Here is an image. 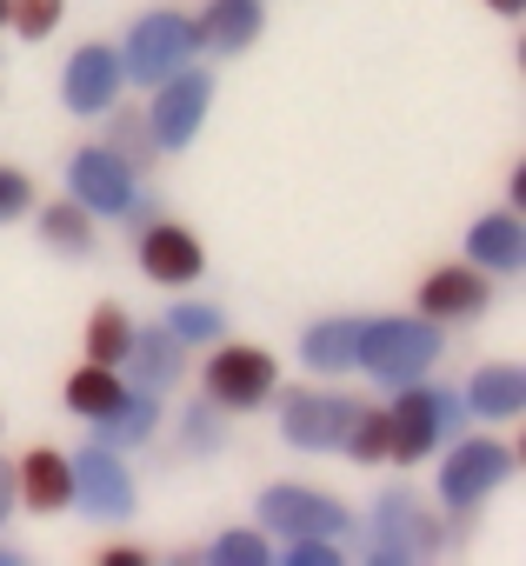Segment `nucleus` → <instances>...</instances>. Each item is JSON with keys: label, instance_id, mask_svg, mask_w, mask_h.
<instances>
[{"label": "nucleus", "instance_id": "nucleus-1", "mask_svg": "<svg viewBox=\"0 0 526 566\" xmlns=\"http://www.w3.org/2000/svg\"><path fill=\"white\" fill-rule=\"evenodd\" d=\"M440 354H446V334L427 314L420 321H360V334H354V374H374L380 387L427 380Z\"/></svg>", "mask_w": 526, "mask_h": 566}, {"label": "nucleus", "instance_id": "nucleus-2", "mask_svg": "<svg viewBox=\"0 0 526 566\" xmlns=\"http://www.w3.org/2000/svg\"><path fill=\"white\" fill-rule=\"evenodd\" d=\"M460 427H466V400L460 394H446L433 380H407V387H393V407H387V460L420 467Z\"/></svg>", "mask_w": 526, "mask_h": 566}, {"label": "nucleus", "instance_id": "nucleus-3", "mask_svg": "<svg viewBox=\"0 0 526 566\" xmlns=\"http://www.w3.org/2000/svg\"><path fill=\"white\" fill-rule=\"evenodd\" d=\"M187 61H200V34H193V14L180 8H154L134 21L127 48H120V74L134 87H160L167 74H180Z\"/></svg>", "mask_w": 526, "mask_h": 566}, {"label": "nucleus", "instance_id": "nucleus-4", "mask_svg": "<svg viewBox=\"0 0 526 566\" xmlns=\"http://www.w3.org/2000/svg\"><path fill=\"white\" fill-rule=\"evenodd\" d=\"M200 387L220 413H253V407H267L274 387H281V367L267 347H253V340H213L207 367H200Z\"/></svg>", "mask_w": 526, "mask_h": 566}, {"label": "nucleus", "instance_id": "nucleus-5", "mask_svg": "<svg viewBox=\"0 0 526 566\" xmlns=\"http://www.w3.org/2000/svg\"><path fill=\"white\" fill-rule=\"evenodd\" d=\"M506 480H513V447L493 440V433H466V440L440 460V506H446L453 520H466V513H480Z\"/></svg>", "mask_w": 526, "mask_h": 566}, {"label": "nucleus", "instance_id": "nucleus-6", "mask_svg": "<svg viewBox=\"0 0 526 566\" xmlns=\"http://www.w3.org/2000/svg\"><path fill=\"white\" fill-rule=\"evenodd\" d=\"M446 546V520H433L407 486H387L374 506V533H367V559L400 566V559H427Z\"/></svg>", "mask_w": 526, "mask_h": 566}, {"label": "nucleus", "instance_id": "nucleus-7", "mask_svg": "<svg viewBox=\"0 0 526 566\" xmlns=\"http://www.w3.org/2000/svg\"><path fill=\"white\" fill-rule=\"evenodd\" d=\"M147 94H154V107H147V140H154L160 154L193 147V134H200V120H207V107H213V74H200V67L187 61L180 74H167V81L147 87Z\"/></svg>", "mask_w": 526, "mask_h": 566}, {"label": "nucleus", "instance_id": "nucleus-8", "mask_svg": "<svg viewBox=\"0 0 526 566\" xmlns=\"http://www.w3.org/2000/svg\"><path fill=\"white\" fill-rule=\"evenodd\" d=\"M354 413H360V400L340 394V387H294V394H281V433L301 453H340Z\"/></svg>", "mask_w": 526, "mask_h": 566}, {"label": "nucleus", "instance_id": "nucleus-9", "mask_svg": "<svg viewBox=\"0 0 526 566\" xmlns=\"http://www.w3.org/2000/svg\"><path fill=\"white\" fill-rule=\"evenodd\" d=\"M260 526L281 533V539H301V533L340 539V533H354V513H347V500H334V493H320V486L281 480V486L260 493Z\"/></svg>", "mask_w": 526, "mask_h": 566}, {"label": "nucleus", "instance_id": "nucleus-10", "mask_svg": "<svg viewBox=\"0 0 526 566\" xmlns=\"http://www.w3.org/2000/svg\"><path fill=\"white\" fill-rule=\"evenodd\" d=\"M134 193H140L134 160H127V154H114L107 140H94V147H81V154L67 160V200H81L94 220H101V213H107V220H127Z\"/></svg>", "mask_w": 526, "mask_h": 566}, {"label": "nucleus", "instance_id": "nucleus-11", "mask_svg": "<svg viewBox=\"0 0 526 566\" xmlns=\"http://www.w3.org/2000/svg\"><path fill=\"white\" fill-rule=\"evenodd\" d=\"M67 467H74V506H87L94 520H107V526H120V520H134V506H140V493H134V473H127V460L114 453V447H81V453H67Z\"/></svg>", "mask_w": 526, "mask_h": 566}, {"label": "nucleus", "instance_id": "nucleus-12", "mask_svg": "<svg viewBox=\"0 0 526 566\" xmlns=\"http://www.w3.org/2000/svg\"><path fill=\"white\" fill-rule=\"evenodd\" d=\"M140 273L154 280V287H193V280L207 273V247L200 233L173 227V220H140Z\"/></svg>", "mask_w": 526, "mask_h": 566}, {"label": "nucleus", "instance_id": "nucleus-13", "mask_svg": "<svg viewBox=\"0 0 526 566\" xmlns=\"http://www.w3.org/2000/svg\"><path fill=\"white\" fill-rule=\"evenodd\" d=\"M127 74H120V48L107 41H87L81 54H67V74H61V101L81 114V120H101L114 101H120Z\"/></svg>", "mask_w": 526, "mask_h": 566}, {"label": "nucleus", "instance_id": "nucleus-14", "mask_svg": "<svg viewBox=\"0 0 526 566\" xmlns=\"http://www.w3.org/2000/svg\"><path fill=\"white\" fill-rule=\"evenodd\" d=\"M493 307V273H480L473 260L466 266H440V273H427L420 280V314L427 321H480Z\"/></svg>", "mask_w": 526, "mask_h": 566}, {"label": "nucleus", "instance_id": "nucleus-15", "mask_svg": "<svg viewBox=\"0 0 526 566\" xmlns=\"http://www.w3.org/2000/svg\"><path fill=\"white\" fill-rule=\"evenodd\" d=\"M14 500L28 513H67L74 506V467H67V453H54V447L21 453L14 460Z\"/></svg>", "mask_w": 526, "mask_h": 566}, {"label": "nucleus", "instance_id": "nucleus-16", "mask_svg": "<svg viewBox=\"0 0 526 566\" xmlns=\"http://www.w3.org/2000/svg\"><path fill=\"white\" fill-rule=\"evenodd\" d=\"M267 28V8L260 0H207L193 34H200V54H246Z\"/></svg>", "mask_w": 526, "mask_h": 566}, {"label": "nucleus", "instance_id": "nucleus-17", "mask_svg": "<svg viewBox=\"0 0 526 566\" xmlns=\"http://www.w3.org/2000/svg\"><path fill=\"white\" fill-rule=\"evenodd\" d=\"M120 374H134V387H147V394H167V387H180V374H187V347H180L167 327H134Z\"/></svg>", "mask_w": 526, "mask_h": 566}, {"label": "nucleus", "instance_id": "nucleus-18", "mask_svg": "<svg viewBox=\"0 0 526 566\" xmlns=\"http://www.w3.org/2000/svg\"><path fill=\"white\" fill-rule=\"evenodd\" d=\"M466 260L480 273H519L526 266V227H519V213H480L466 227Z\"/></svg>", "mask_w": 526, "mask_h": 566}, {"label": "nucleus", "instance_id": "nucleus-19", "mask_svg": "<svg viewBox=\"0 0 526 566\" xmlns=\"http://www.w3.org/2000/svg\"><path fill=\"white\" fill-rule=\"evenodd\" d=\"M519 407H526V374L519 367H480L466 380V413L473 420L506 427V420H519Z\"/></svg>", "mask_w": 526, "mask_h": 566}, {"label": "nucleus", "instance_id": "nucleus-20", "mask_svg": "<svg viewBox=\"0 0 526 566\" xmlns=\"http://www.w3.org/2000/svg\"><path fill=\"white\" fill-rule=\"evenodd\" d=\"M154 427H160V394L127 387V394H120V407L94 420V440H101V447H114V453H127V447H140Z\"/></svg>", "mask_w": 526, "mask_h": 566}, {"label": "nucleus", "instance_id": "nucleus-21", "mask_svg": "<svg viewBox=\"0 0 526 566\" xmlns=\"http://www.w3.org/2000/svg\"><path fill=\"white\" fill-rule=\"evenodd\" d=\"M34 227H41V240H48L54 253H74V260H87V253H94V213H87L81 200L34 207Z\"/></svg>", "mask_w": 526, "mask_h": 566}, {"label": "nucleus", "instance_id": "nucleus-22", "mask_svg": "<svg viewBox=\"0 0 526 566\" xmlns=\"http://www.w3.org/2000/svg\"><path fill=\"white\" fill-rule=\"evenodd\" d=\"M120 394H127V374H120V367L87 360V367L67 380V413H81V420L94 427L101 413H114V407H120Z\"/></svg>", "mask_w": 526, "mask_h": 566}, {"label": "nucleus", "instance_id": "nucleus-23", "mask_svg": "<svg viewBox=\"0 0 526 566\" xmlns=\"http://www.w3.org/2000/svg\"><path fill=\"white\" fill-rule=\"evenodd\" d=\"M354 334H360V321H320V327H307L301 334L307 374H354Z\"/></svg>", "mask_w": 526, "mask_h": 566}, {"label": "nucleus", "instance_id": "nucleus-24", "mask_svg": "<svg viewBox=\"0 0 526 566\" xmlns=\"http://www.w3.org/2000/svg\"><path fill=\"white\" fill-rule=\"evenodd\" d=\"M127 340H134V314L114 307V301H101V307L87 314V360L120 367V360H127Z\"/></svg>", "mask_w": 526, "mask_h": 566}, {"label": "nucleus", "instance_id": "nucleus-25", "mask_svg": "<svg viewBox=\"0 0 526 566\" xmlns=\"http://www.w3.org/2000/svg\"><path fill=\"white\" fill-rule=\"evenodd\" d=\"M220 327H227V314H220V307H207V301H180V307L167 314V334H173L180 347H213V340H220Z\"/></svg>", "mask_w": 526, "mask_h": 566}, {"label": "nucleus", "instance_id": "nucleus-26", "mask_svg": "<svg viewBox=\"0 0 526 566\" xmlns=\"http://www.w3.org/2000/svg\"><path fill=\"white\" fill-rule=\"evenodd\" d=\"M340 453L360 460V467H380L387 460V407H360L354 427H347V440H340Z\"/></svg>", "mask_w": 526, "mask_h": 566}, {"label": "nucleus", "instance_id": "nucleus-27", "mask_svg": "<svg viewBox=\"0 0 526 566\" xmlns=\"http://www.w3.org/2000/svg\"><path fill=\"white\" fill-rule=\"evenodd\" d=\"M207 559H213V566H267V559H274V546H267V533L233 526V533H220V539L207 546Z\"/></svg>", "mask_w": 526, "mask_h": 566}, {"label": "nucleus", "instance_id": "nucleus-28", "mask_svg": "<svg viewBox=\"0 0 526 566\" xmlns=\"http://www.w3.org/2000/svg\"><path fill=\"white\" fill-rule=\"evenodd\" d=\"M61 14H67V0H8V28L21 41H48L61 28Z\"/></svg>", "mask_w": 526, "mask_h": 566}, {"label": "nucleus", "instance_id": "nucleus-29", "mask_svg": "<svg viewBox=\"0 0 526 566\" xmlns=\"http://www.w3.org/2000/svg\"><path fill=\"white\" fill-rule=\"evenodd\" d=\"M34 213V180L21 167H0V227H14Z\"/></svg>", "mask_w": 526, "mask_h": 566}, {"label": "nucleus", "instance_id": "nucleus-30", "mask_svg": "<svg viewBox=\"0 0 526 566\" xmlns=\"http://www.w3.org/2000/svg\"><path fill=\"white\" fill-rule=\"evenodd\" d=\"M107 134H114L107 147H114V154H127V160H134L140 147H154V140H147V120H134V114H120V101L107 107Z\"/></svg>", "mask_w": 526, "mask_h": 566}, {"label": "nucleus", "instance_id": "nucleus-31", "mask_svg": "<svg viewBox=\"0 0 526 566\" xmlns=\"http://www.w3.org/2000/svg\"><path fill=\"white\" fill-rule=\"evenodd\" d=\"M180 427H187V447H193V453H213V447H220V407H213V400L187 407Z\"/></svg>", "mask_w": 526, "mask_h": 566}, {"label": "nucleus", "instance_id": "nucleus-32", "mask_svg": "<svg viewBox=\"0 0 526 566\" xmlns=\"http://www.w3.org/2000/svg\"><path fill=\"white\" fill-rule=\"evenodd\" d=\"M287 559H294V566H334V559H340V539L301 533V539H287Z\"/></svg>", "mask_w": 526, "mask_h": 566}, {"label": "nucleus", "instance_id": "nucleus-33", "mask_svg": "<svg viewBox=\"0 0 526 566\" xmlns=\"http://www.w3.org/2000/svg\"><path fill=\"white\" fill-rule=\"evenodd\" d=\"M94 559H101V566H147V553H140V546H101Z\"/></svg>", "mask_w": 526, "mask_h": 566}, {"label": "nucleus", "instance_id": "nucleus-34", "mask_svg": "<svg viewBox=\"0 0 526 566\" xmlns=\"http://www.w3.org/2000/svg\"><path fill=\"white\" fill-rule=\"evenodd\" d=\"M14 506H21V500H14V467H8V460H0V520H8Z\"/></svg>", "mask_w": 526, "mask_h": 566}, {"label": "nucleus", "instance_id": "nucleus-35", "mask_svg": "<svg viewBox=\"0 0 526 566\" xmlns=\"http://www.w3.org/2000/svg\"><path fill=\"white\" fill-rule=\"evenodd\" d=\"M486 8H493V14H506V21H513V14H519V8H526V0H486Z\"/></svg>", "mask_w": 526, "mask_h": 566}, {"label": "nucleus", "instance_id": "nucleus-36", "mask_svg": "<svg viewBox=\"0 0 526 566\" xmlns=\"http://www.w3.org/2000/svg\"><path fill=\"white\" fill-rule=\"evenodd\" d=\"M0 28H8V0H0Z\"/></svg>", "mask_w": 526, "mask_h": 566}]
</instances>
